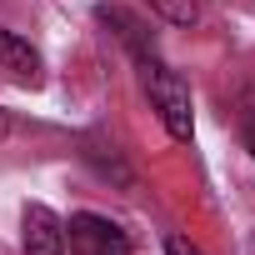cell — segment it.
<instances>
[{
  "label": "cell",
  "mask_w": 255,
  "mask_h": 255,
  "mask_svg": "<svg viewBox=\"0 0 255 255\" xmlns=\"http://www.w3.org/2000/svg\"><path fill=\"white\" fill-rule=\"evenodd\" d=\"M5 130H10V120H5V110H0V140H5Z\"/></svg>",
  "instance_id": "8"
},
{
  "label": "cell",
  "mask_w": 255,
  "mask_h": 255,
  "mask_svg": "<svg viewBox=\"0 0 255 255\" xmlns=\"http://www.w3.org/2000/svg\"><path fill=\"white\" fill-rule=\"evenodd\" d=\"M245 150H250V155H255V120H250V125H245Z\"/></svg>",
  "instance_id": "7"
},
{
  "label": "cell",
  "mask_w": 255,
  "mask_h": 255,
  "mask_svg": "<svg viewBox=\"0 0 255 255\" xmlns=\"http://www.w3.org/2000/svg\"><path fill=\"white\" fill-rule=\"evenodd\" d=\"M165 255H205V250H195L185 235H170V240H165Z\"/></svg>",
  "instance_id": "6"
},
{
  "label": "cell",
  "mask_w": 255,
  "mask_h": 255,
  "mask_svg": "<svg viewBox=\"0 0 255 255\" xmlns=\"http://www.w3.org/2000/svg\"><path fill=\"white\" fill-rule=\"evenodd\" d=\"M0 70L20 85H40V50L20 40L15 30H0Z\"/></svg>",
  "instance_id": "5"
},
{
  "label": "cell",
  "mask_w": 255,
  "mask_h": 255,
  "mask_svg": "<svg viewBox=\"0 0 255 255\" xmlns=\"http://www.w3.org/2000/svg\"><path fill=\"white\" fill-rule=\"evenodd\" d=\"M95 20L100 25H115V35L130 45V55L145 65V60H155V35H150V25L140 20V15H130V10H120V5H100L95 10Z\"/></svg>",
  "instance_id": "4"
},
{
  "label": "cell",
  "mask_w": 255,
  "mask_h": 255,
  "mask_svg": "<svg viewBox=\"0 0 255 255\" xmlns=\"http://www.w3.org/2000/svg\"><path fill=\"white\" fill-rule=\"evenodd\" d=\"M20 255H65V225L50 205H25L20 215Z\"/></svg>",
  "instance_id": "3"
},
{
  "label": "cell",
  "mask_w": 255,
  "mask_h": 255,
  "mask_svg": "<svg viewBox=\"0 0 255 255\" xmlns=\"http://www.w3.org/2000/svg\"><path fill=\"white\" fill-rule=\"evenodd\" d=\"M140 70H145V90H150V105H155V110H160V120H165V130H170L175 140H190V135H195L190 85H185L170 65H160V55H155V60H145Z\"/></svg>",
  "instance_id": "1"
},
{
  "label": "cell",
  "mask_w": 255,
  "mask_h": 255,
  "mask_svg": "<svg viewBox=\"0 0 255 255\" xmlns=\"http://www.w3.org/2000/svg\"><path fill=\"white\" fill-rule=\"evenodd\" d=\"M65 245H70V255H130V235H125L115 220L90 215V210L70 215V225H65Z\"/></svg>",
  "instance_id": "2"
}]
</instances>
